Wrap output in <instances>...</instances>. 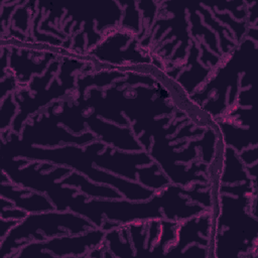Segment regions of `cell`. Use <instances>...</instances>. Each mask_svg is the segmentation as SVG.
<instances>
[{
    "label": "cell",
    "mask_w": 258,
    "mask_h": 258,
    "mask_svg": "<svg viewBox=\"0 0 258 258\" xmlns=\"http://www.w3.org/2000/svg\"><path fill=\"white\" fill-rule=\"evenodd\" d=\"M181 195H188V190L178 185H167L162 194L154 195L149 202L132 203L127 201L92 200L88 203L87 196L78 194L67 201L66 207L72 212L86 217L96 228L102 227V214L105 213L108 220H116L122 223L132 221H147L162 219L160 208L163 209L168 220L188 219L206 212L201 205H188V199Z\"/></svg>",
    "instance_id": "6da1fadb"
},
{
    "label": "cell",
    "mask_w": 258,
    "mask_h": 258,
    "mask_svg": "<svg viewBox=\"0 0 258 258\" xmlns=\"http://www.w3.org/2000/svg\"><path fill=\"white\" fill-rule=\"evenodd\" d=\"M15 133L10 134L9 142L16 145V149L10 148L1 144V149H7L8 156L3 157H23L28 160H48L54 164L68 165L70 168H75L78 171L86 174L91 180L100 183H107L115 186L126 199L130 201H145L154 196V190L151 188L143 187L140 184L123 179L113 173L102 171L95 168L92 163L94 162L97 152L106 147L102 141H95L86 147L83 151L80 147L67 145L55 149H43L39 147H31L30 144L23 143L18 140Z\"/></svg>",
    "instance_id": "7a4b0ae2"
},
{
    "label": "cell",
    "mask_w": 258,
    "mask_h": 258,
    "mask_svg": "<svg viewBox=\"0 0 258 258\" xmlns=\"http://www.w3.org/2000/svg\"><path fill=\"white\" fill-rule=\"evenodd\" d=\"M96 228L89 220L74 212L46 211L38 214H29L13 227L2 240L0 257L3 258L16 248V241L26 240L29 237L38 241H45V237L61 235H78Z\"/></svg>",
    "instance_id": "3957f363"
},
{
    "label": "cell",
    "mask_w": 258,
    "mask_h": 258,
    "mask_svg": "<svg viewBox=\"0 0 258 258\" xmlns=\"http://www.w3.org/2000/svg\"><path fill=\"white\" fill-rule=\"evenodd\" d=\"M105 237V231L99 228H94L84 233V235H61L56 236L47 241H39L36 243H27L22 247L20 252L15 257H23L26 255H34L41 251L51 252L54 255L61 257L64 255H83L88 250L101 244Z\"/></svg>",
    "instance_id": "277c9868"
},
{
    "label": "cell",
    "mask_w": 258,
    "mask_h": 258,
    "mask_svg": "<svg viewBox=\"0 0 258 258\" xmlns=\"http://www.w3.org/2000/svg\"><path fill=\"white\" fill-rule=\"evenodd\" d=\"M152 158L141 151L140 153H127L114 150L112 147L107 146L106 151L102 154H96L94 163L101 168L107 169L119 176L126 177L131 180L137 179L136 164H149Z\"/></svg>",
    "instance_id": "5b68a950"
},
{
    "label": "cell",
    "mask_w": 258,
    "mask_h": 258,
    "mask_svg": "<svg viewBox=\"0 0 258 258\" xmlns=\"http://www.w3.org/2000/svg\"><path fill=\"white\" fill-rule=\"evenodd\" d=\"M86 122L89 127L95 132L99 138L114 147L131 150V151H142L143 147L134 139L131 130L129 128H119L112 124L102 121L97 118L95 113H92L89 117H86Z\"/></svg>",
    "instance_id": "8992f818"
},
{
    "label": "cell",
    "mask_w": 258,
    "mask_h": 258,
    "mask_svg": "<svg viewBox=\"0 0 258 258\" xmlns=\"http://www.w3.org/2000/svg\"><path fill=\"white\" fill-rule=\"evenodd\" d=\"M24 189H19L12 184L1 183V197L13 201L16 208L24 210L28 213L53 211L54 205L50 204L45 196L32 192L31 196L23 198Z\"/></svg>",
    "instance_id": "52a82bcc"
},
{
    "label": "cell",
    "mask_w": 258,
    "mask_h": 258,
    "mask_svg": "<svg viewBox=\"0 0 258 258\" xmlns=\"http://www.w3.org/2000/svg\"><path fill=\"white\" fill-rule=\"evenodd\" d=\"M209 220V216H203L199 220H197L196 218H189L188 221L180 225L178 227V230H176V233L178 234V244L174 248L168 249L166 255H171L174 251L178 253L190 242H198L200 244H203L204 246H207L209 240L202 239L201 237H199L198 233L203 232L208 235L210 228Z\"/></svg>",
    "instance_id": "ba28073f"
},
{
    "label": "cell",
    "mask_w": 258,
    "mask_h": 258,
    "mask_svg": "<svg viewBox=\"0 0 258 258\" xmlns=\"http://www.w3.org/2000/svg\"><path fill=\"white\" fill-rule=\"evenodd\" d=\"M60 185H71L79 187V190L85 194L87 197L99 198V199H109V200H120L122 195L119 190L114 189L103 184H95L90 182L85 176L79 174L78 172H71L69 176L63 178L60 182Z\"/></svg>",
    "instance_id": "9c48e42d"
},
{
    "label": "cell",
    "mask_w": 258,
    "mask_h": 258,
    "mask_svg": "<svg viewBox=\"0 0 258 258\" xmlns=\"http://www.w3.org/2000/svg\"><path fill=\"white\" fill-rule=\"evenodd\" d=\"M219 127L225 138V143L230 146H234L238 151H241L243 147L249 146L250 143L256 145L250 138V129H241L232 124L226 122H218Z\"/></svg>",
    "instance_id": "30bf717a"
},
{
    "label": "cell",
    "mask_w": 258,
    "mask_h": 258,
    "mask_svg": "<svg viewBox=\"0 0 258 258\" xmlns=\"http://www.w3.org/2000/svg\"><path fill=\"white\" fill-rule=\"evenodd\" d=\"M227 154V166L225 167L224 173L221 176V181L225 182H235V181H249L248 176L242 169V163L239 161L235 154V151L228 147L226 149Z\"/></svg>",
    "instance_id": "8fae6325"
},
{
    "label": "cell",
    "mask_w": 258,
    "mask_h": 258,
    "mask_svg": "<svg viewBox=\"0 0 258 258\" xmlns=\"http://www.w3.org/2000/svg\"><path fill=\"white\" fill-rule=\"evenodd\" d=\"M159 166L156 163H153L150 167L147 168H140L138 170V179L139 181L144 184V186L151 187V189H158L167 186L169 180L162 175L161 173L155 174V172H159Z\"/></svg>",
    "instance_id": "7c38bea8"
},
{
    "label": "cell",
    "mask_w": 258,
    "mask_h": 258,
    "mask_svg": "<svg viewBox=\"0 0 258 258\" xmlns=\"http://www.w3.org/2000/svg\"><path fill=\"white\" fill-rule=\"evenodd\" d=\"M15 110H16V105L13 103L12 101V95L9 94L3 101L2 106H1V112H0V117L1 119L5 117V115H7L5 121L3 123L0 124V129L1 130H5V128L7 126H9L10 121L12 116L15 114Z\"/></svg>",
    "instance_id": "4fadbf2b"
},
{
    "label": "cell",
    "mask_w": 258,
    "mask_h": 258,
    "mask_svg": "<svg viewBox=\"0 0 258 258\" xmlns=\"http://www.w3.org/2000/svg\"><path fill=\"white\" fill-rule=\"evenodd\" d=\"M27 216L24 210H14L13 208L1 209V218L3 219H13V220H23Z\"/></svg>",
    "instance_id": "5bb4252c"
},
{
    "label": "cell",
    "mask_w": 258,
    "mask_h": 258,
    "mask_svg": "<svg viewBox=\"0 0 258 258\" xmlns=\"http://www.w3.org/2000/svg\"><path fill=\"white\" fill-rule=\"evenodd\" d=\"M20 222V220H8L7 221L3 218H1L0 220V238L3 240V238L6 236V234H8V232L14 227L16 226L18 223Z\"/></svg>",
    "instance_id": "9a60e30c"
},
{
    "label": "cell",
    "mask_w": 258,
    "mask_h": 258,
    "mask_svg": "<svg viewBox=\"0 0 258 258\" xmlns=\"http://www.w3.org/2000/svg\"><path fill=\"white\" fill-rule=\"evenodd\" d=\"M257 150H258V146L255 145L254 148L245 150V151H243V152L240 154V156H241V158L243 159V161H244L245 164H251V163L257 161V159H258Z\"/></svg>",
    "instance_id": "2e32d148"
},
{
    "label": "cell",
    "mask_w": 258,
    "mask_h": 258,
    "mask_svg": "<svg viewBox=\"0 0 258 258\" xmlns=\"http://www.w3.org/2000/svg\"><path fill=\"white\" fill-rule=\"evenodd\" d=\"M253 104V89H247L240 93L239 95V105L240 106H251Z\"/></svg>",
    "instance_id": "e0dca14e"
}]
</instances>
